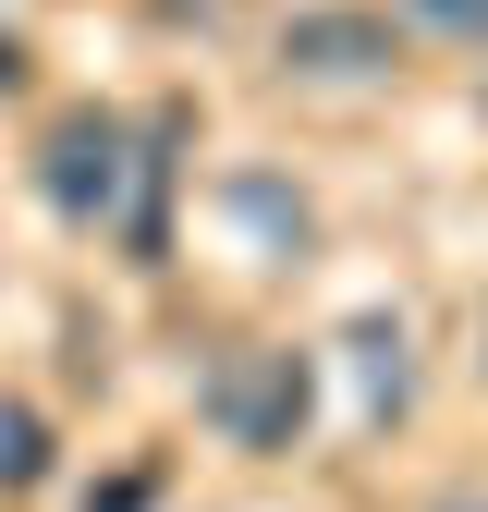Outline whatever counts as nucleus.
<instances>
[{
  "label": "nucleus",
  "instance_id": "f257e3e1",
  "mask_svg": "<svg viewBox=\"0 0 488 512\" xmlns=\"http://www.w3.org/2000/svg\"><path fill=\"white\" fill-rule=\"evenodd\" d=\"M196 415L232 439V452H293L305 415H318V378H305V354H293V342H232V354L208 366Z\"/></svg>",
  "mask_w": 488,
  "mask_h": 512
},
{
  "label": "nucleus",
  "instance_id": "f03ea898",
  "mask_svg": "<svg viewBox=\"0 0 488 512\" xmlns=\"http://www.w3.org/2000/svg\"><path fill=\"white\" fill-rule=\"evenodd\" d=\"M281 61L318 74V86L391 74V13H366V0H342V13H293V25H281Z\"/></svg>",
  "mask_w": 488,
  "mask_h": 512
},
{
  "label": "nucleus",
  "instance_id": "7ed1b4c3",
  "mask_svg": "<svg viewBox=\"0 0 488 512\" xmlns=\"http://www.w3.org/2000/svg\"><path fill=\"white\" fill-rule=\"evenodd\" d=\"M403 317H354V366H366V415H403L415 403V366H403Z\"/></svg>",
  "mask_w": 488,
  "mask_h": 512
},
{
  "label": "nucleus",
  "instance_id": "20e7f679",
  "mask_svg": "<svg viewBox=\"0 0 488 512\" xmlns=\"http://www.w3.org/2000/svg\"><path fill=\"white\" fill-rule=\"evenodd\" d=\"M49 476V439H37V415L25 403H0V488H37Z\"/></svg>",
  "mask_w": 488,
  "mask_h": 512
},
{
  "label": "nucleus",
  "instance_id": "39448f33",
  "mask_svg": "<svg viewBox=\"0 0 488 512\" xmlns=\"http://www.w3.org/2000/svg\"><path fill=\"white\" fill-rule=\"evenodd\" d=\"M403 25H427V37H464V49H488V0H391Z\"/></svg>",
  "mask_w": 488,
  "mask_h": 512
},
{
  "label": "nucleus",
  "instance_id": "423d86ee",
  "mask_svg": "<svg viewBox=\"0 0 488 512\" xmlns=\"http://www.w3.org/2000/svg\"><path fill=\"white\" fill-rule=\"evenodd\" d=\"M13 86H25V49H13V37H0V98H13Z\"/></svg>",
  "mask_w": 488,
  "mask_h": 512
},
{
  "label": "nucleus",
  "instance_id": "0eeeda50",
  "mask_svg": "<svg viewBox=\"0 0 488 512\" xmlns=\"http://www.w3.org/2000/svg\"><path fill=\"white\" fill-rule=\"evenodd\" d=\"M440 512H488V488H452V500H440Z\"/></svg>",
  "mask_w": 488,
  "mask_h": 512
},
{
  "label": "nucleus",
  "instance_id": "6e6552de",
  "mask_svg": "<svg viewBox=\"0 0 488 512\" xmlns=\"http://www.w3.org/2000/svg\"><path fill=\"white\" fill-rule=\"evenodd\" d=\"M476 110H488V86H476Z\"/></svg>",
  "mask_w": 488,
  "mask_h": 512
}]
</instances>
